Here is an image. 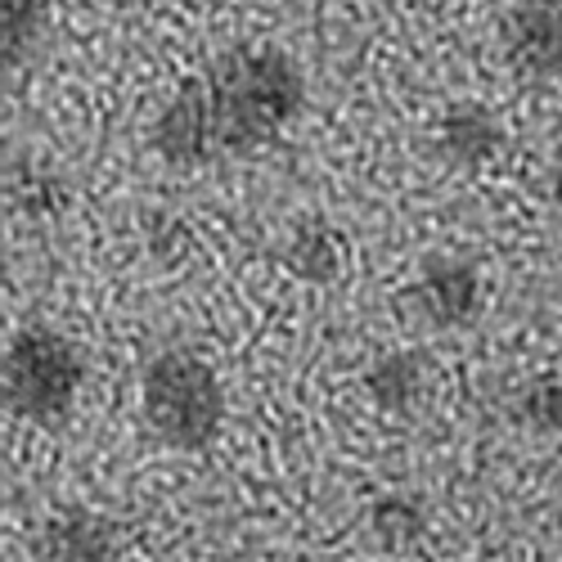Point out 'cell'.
I'll use <instances>...</instances> for the list:
<instances>
[{"label":"cell","mask_w":562,"mask_h":562,"mask_svg":"<svg viewBox=\"0 0 562 562\" xmlns=\"http://www.w3.org/2000/svg\"><path fill=\"white\" fill-rule=\"evenodd\" d=\"M360 387L383 418H414L428 396V360L424 351H409V347L379 351L364 364Z\"/></svg>","instance_id":"cell-7"},{"label":"cell","mask_w":562,"mask_h":562,"mask_svg":"<svg viewBox=\"0 0 562 562\" xmlns=\"http://www.w3.org/2000/svg\"><path fill=\"white\" fill-rule=\"evenodd\" d=\"M364 522L373 531V540L387 544V549H409L428 536L432 527V508L418 491H383L369 499Z\"/></svg>","instance_id":"cell-11"},{"label":"cell","mask_w":562,"mask_h":562,"mask_svg":"<svg viewBox=\"0 0 562 562\" xmlns=\"http://www.w3.org/2000/svg\"><path fill=\"white\" fill-rule=\"evenodd\" d=\"M5 190H10V207L23 221H59L72 207L68 171L45 154H14L5 171Z\"/></svg>","instance_id":"cell-10"},{"label":"cell","mask_w":562,"mask_h":562,"mask_svg":"<svg viewBox=\"0 0 562 562\" xmlns=\"http://www.w3.org/2000/svg\"><path fill=\"white\" fill-rule=\"evenodd\" d=\"M32 553L45 562H104L122 553V536H117V522L95 508H64L45 522Z\"/></svg>","instance_id":"cell-8"},{"label":"cell","mask_w":562,"mask_h":562,"mask_svg":"<svg viewBox=\"0 0 562 562\" xmlns=\"http://www.w3.org/2000/svg\"><path fill=\"white\" fill-rule=\"evenodd\" d=\"M279 266H284L293 279L302 284H338L342 270H347V239L342 229L329 225L324 216H306L293 221L279 239Z\"/></svg>","instance_id":"cell-9"},{"label":"cell","mask_w":562,"mask_h":562,"mask_svg":"<svg viewBox=\"0 0 562 562\" xmlns=\"http://www.w3.org/2000/svg\"><path fill=\"white\" fill-rule=\"evenodd\" d=\"M544 184H549V203H553V212L562 216V145H558L553 158H549V176H544Z\"/></svg>","instance_id":"cell-14"},{"label":"cell","mask_w":562,"mask_h":562,"mask_svg":"<svg viewBox=\"0 0 562 562\" xmlns=\"http://www.w3.org/2000/svg\"><path fill=\"white\" fill-rule=\"evenodd\" d=\"M90 383L81 342L55 324H23L5 347V401L32 428H64Z\"/></svg>","instance_id":"cell-3"},{"label":"cell","mask_w":562,"mask_h":562,"mask_svg":"<svg viewBox=\"0 0 562 562\" xmlns=\"http://www.w3.org/2000/svg\"><path fill=\"white\" fill-rule=\"evenodd\" d=\"M405 302L414 319L432 334H459L468 324H477L486 311V279L482 266L463 252H428L414 266Z\"/></svg>","instance_id":"cell-4"},{"label":"cell","mask_w":562,"mask_h":562,"mask_svg":"<svg viewBox=\"0 0 562 562\" xmlns=\"http://www.w3.org/2000/svg\"><path fill=\"white\" fill-rule=\"evenodd\" d=\"M302 113V64L284 45L239 41L171 90L149 126V145L176 171H207L270 149Z\"/></svg>","instance_id":"cell-1"},{"label":"cell","mask_w":562,"mask_h":562,"mask_svg":"<svg viewBox=\"0 0 562 562\" xmlns=\"http://www.w3.org/2000/svg\"><path fill=\"white\" fill-rule=\"evenodd\" d=\"M139 409L149 432L176 454H203L216 446L229 418L221 369L194 347L158 351L139 373Z\"/></svg>","instance_id":"cell-2"},{"label":"cell","mask_w":562,"mask_h":562,"mask_svg":"<svg viewBox=\"0 0 562 562\" xmlns=\"http://www.w3.org/2000/svg\"><path fill=\"white\" fill-rule=\"evenodd\" d=\"M513 424L531 437H562V373H536L513 392Z\"/></svg>","instance_id":"cell-12"},{"label":"cell","mask_w":562,"mask_h":562,"mask_svg":"<svg viewBox=\"0 0 562 562\" xmlns=\"http://www.w3.org/2000/svg\"><path fill=\"white\" fill-rule=\"evenodd\" d=\"M50 32V0H5V59L23 68Z\"/></svg>","instance_id":"cell-13"},{"label":"cell","mask_w":562,"mask_h":562,"mask_svg":"<svg viewBox=\"0 0 562 562\" xmlns=\"http://www.w3.org/2000/svg\"><path fill=\"white\" fill-rule=\"evenodd\" d=\"M508 149V126L504 117L482 100H454L432 122V154L463 176H477L499 162Z\"/></svg>","instance_id":"cell-5"},{"label":"cell","mask_w":562,"mask_h":562,"mask_svg":"<svg viewBox=\"0 0 562 562\" xmlns=\"http://www.w3.org/2000/svg\"><path fill=\"white\" fill-rule=\"evenodd\" d=\"M508 64L536 77L562 81V0H518L499 27Z\"/></svg>","instance_id":"cell-6"}]
</instances>
